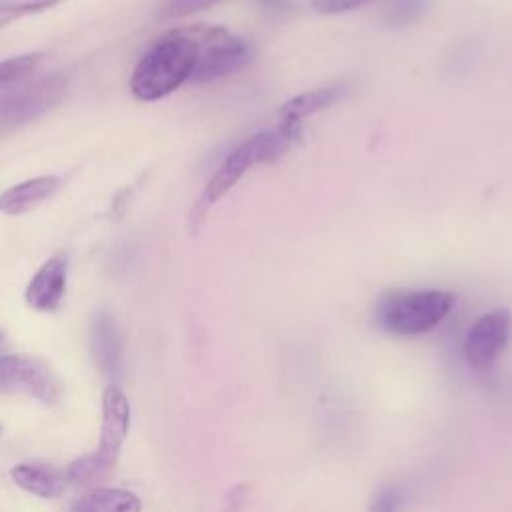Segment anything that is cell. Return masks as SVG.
<instances>
[{
  "instance_id": "cell-21",
  "label": "cell",
  "mask_w": 512,
  "mask_h": 512,
  "mask_svg": "<svg viewBox=\"0 0 512 512\" xmlns=\"http://www.w3.org/2000/svg\"><path fill=\"white\" fill-rule=\"evenodd\" d=\"M374 0H312V10L318 14H342L362 8Z\"/></svg>"
},
{
  "instance_id": "cell-13",
  "label": "cell",
  "mask_w": 512,
  "mask_h": 512,
  "mask_svg": "<svg viewBox=\"0 0 512 512\" xmlns=\"http://www.w3.org/2000/svg\"><path fill=\"white\" fill-rule=\"evenodd\" d=\"M10 476L22 490L40 498H56L66 490V474L48 464H18Z\"/></svg>"
},
{
  "instance_id": "cell-1",
  "label": "cell",
  "mask_w": 512,
  "mask_h": 512,
  "mask_svg": "<svg viewBox=\"0 0 512 512\" xmlns=\"http://www.w3.org/2000/svg\"><path fill=\"white\" fill-rule=\"evenodd\" d=\"M196 58V26L164 34L138 60L130 76L132 96L142 102H156L166 98L190 80Z\"/></svg>"
},
{
  "instance_id": "cell-14",
  "label": "cell",
  "mask_w": 512,
  "mask_h": 512,
  "mask_svg": "<svg viewBox=\"0 0 512 512\" xmlns=\"http://www.w3.org/2000/svg\"><path fill=\"white\" fill-rule=\"evenodd\" d=\"M136 494L120 488H98L80 496L70 512H140Z\"/></svg>"
},
{
  "instance_id": "cell-23",
  "label": "cell",
  "mask_w": 512,
  "mask_h": 512,
  "mask_svg": "<svg viewBox=\"0 0 512 512\" xmlns=\"http://www.w3.org/2000/svg\"><path fill=\"white\" fill-rule=\"evenodd\" d=\"M0 346H2V334H0Z\"/></svg>"
},
{
  "instance_id": "cell-18",
  "label": "cell",
  "mask_w": 512,
  "mask_h": 512,
  "mask_svg": "<svg viewBox=\"0 0 512 512\" xmlns=\"http://www.w3.org/2000/svg\"><path fill=\"white\" fill-rule=\"evenodd\" d=\"M404 502L406 488L400 482H390L374 492L368 504V512H400Z\"/></svg>"
},
{
  "instance_id": "cell-16",
  "label": "cell",
  "mask_w": 512,
  "mask_h": 512,
  "mask_svg": "<svg viewBox=\"0 0 512 512\" xmlns=\"http://www.w3.org/2000/svg\"><path fill=\"white\" fill-rule=\"evenodd\" d=\"M42 58H44V54L32 52V54H22V56L2 60L0 62V86L18 82V80L30 76L40 66Z\"/></svg>"
},
{
  "instance_id": "cell-2",
  "label": "cell",
  "mask_w": 512,
  "mask_h": 512,
  "mask_svg": "<svg viewBox=\"0 0 512 512\" xmlns=\"http://www.w3.org/2000/svg\"><path fill=\"white\" fill-rule=\"evenodd\" d=\"M298 134H300V126H290L280 122L278 126L258 132L246 138L242 144H238L222 160L216 172L210 176L208 184L204 186L198 198L196 214H204L212 204H216L222 196H226L252 166L276 162L298 138Z\"/></svg>"
},
{
  "instance_id": "cell-15",
  "label": "cell",
  "mask_w": 512,
  "mask_h": 512,
  "mask_svg": "<svg viewBox=\"0 0 512 512\" xmlns=\"http://www.w3.org/2000/svg\"><path fill=\"white\" fill-rule=\"evenodd\" d=\"M430 0H392L384 14V24L390 28H406L416 24L428 10Z\"/></svg>"
},
{
  "instance_id": "cell-12",
  "label": "cell",
  "mask_w": 512,
  "mask_h": 512,
  "mask_svg": "<svg viewBox=\"0 0 512 512\" xmlns=\"http://www.w3.org/2000/svg\"><path fill=\"white\" fill-rule=\"evenodd\" d=\"M60 188V178L56 176H36L22 180L0 194V212L8 216H18L30 212L32 208L46 202Z\"/></svg>"
},
{
  "instance_id": "cell-5",
  "label": "cell",
  "mask_w": 512,
  "mask_h": 512,
  "mask_svg": "<svg viewBox=\"0 0 512 512\" xmlns=\"http://www.w3.org/2000/svg\"><path fill=\"white\" fill-rule=\"evenodd\" d=\"M66 88V78L52 74L0 96V136L56 108L66 96Z\"/></svg>"
},
{
  "instance_id": "cell-3",
  "label": "cell",
  "mask_w": 512,
  "mask_h": 512,
  "mask_svg": "<svg viewBox=\"0 0 512 512\" xmlns=\"http://www.w3.org/2000/svg\"><path fill=\"white\" fill-rule=\"evenodd\" d=\"M454 300L448 290H392L380 296L376 322L394 336H420L450 314Z\"/></svg>"
},
{
  "instance_id": "cell-9",
  "label": "cell",
  "mask_w": 512,
  "mask_h": 512,
  "mask_svg": "<svg viewBox=\"0 0 512 512\" xmlns=\"http://www.w3.org/2000/svg\"><path fill=\"white\" fill-rule=\"evenodd\" d=\"M68 258L66 254L50 256L30 278L24 298L26 304L38 312H52L60 306L66 294Z\"/></svg>"
},
{
  "instance_id": "cell-22",
  "label": "cell",
  "mask_w": 512,
  "mask_h": 512,
  "mask_svg": "<svg viewBox=\"0 0 512 512\" xmlns=\"http://www.w3.org/2000/svg\"><path fill=\"white\" fill-rule=\"evenodd\" d=\"M256 2H258L260 8H264L268 12H280L288 4V0H256Z\"/></svg>"
},
{
  "instance_id": "cell-4",
  "label": "cell",
  "mask_w": 512,
  "mask_h": 512,
  "mask_svg": "<svg viewBox=\"0 0 512 512\" xmlns=\"http://www.w3.org/2000/svg\"><path fill=\"white\" fill-rule=\"evenodd\" d=\"M198 58L190 82H212L224 78L252 58V46L222 26H196Z\"/></svg>"
},
{
  "instance_id": "cell-11",
  "label": "cell",
  "mask_w": 512,
  "mask_h": 512,
  "mask_svg": "<svg viewBox=\"0 0 512 512\" xmlns=\"http://www.w3.org/2000/svg\"><path fill=\"white\" fill-rule=\"evenodd\" d=\"M348 90H350L348 82H332L328 86L302 92L280 106V110H278V114L282 118L280 122L290 124V126H300L304 118L330 108L340 98H344L348 94Z\"/></svg>"
},
{
  "instance_id": "cell-19",
  "label": "cell",
  "mask_w": 512,
  "mask_h": 512,
  "mask_svg": "<svg viewBox=\"0 0 512 512\" xmlns=\"http://www.w3.org/2000/svg\"><path fill=\"white\" fill-rule=\"evenodd\" d=\"M108 472V468L98 460L96 452L92 454H84L82 458L74 460L68 470H66V480L76 482V484H84L90 480H96L100 476H104Z\"/></svg>"
},
{
  "instance_id": "cell-7",
  "label": "cell",
  "mask_w": 512,
  "mask_h": 512,
  "mask_svg": "<svg viewBox=\"0 0 512 512\" xmlns=\"http://www.w3.org/2000/svg\"><path fill=\"white\" fill-rule=\"evenodd\" d=\"M512 332V316L508 310H492L482 314L466 332L464 358L470 368L486 372L504 350Z\"/></svg>"
},
{
  "instance_id": "cell-20",
  "label": "cell",
  "mask_w": 512,
  "mask_h": 512,
  "mask_svg": "<svg viewBox=\"0 0 512 512\" xmlns=\"http://www.w3.org/2000/svg\"><path fill=\"white\" fill-rule=\"evenodd\" d=\"M222 0H162L158 6V18L162 20H174L184 18L190 14H196L200 10H206Z\"/></svg>"
},
{
  "instance_id": "cell-8",
  "label": "cell",
  "mask_w": 512,
  "mask_h": 512,
  "mask_svg": "<svg viewBox=\"0 0 512 512\" xmlns=\"http://www.w3.org/2000/svg\"><path fill=\"white\" fill-rule=\"evenodd\" d=\"M130 428V402L126 394L110 384L102 394V432L98 444V460L110 470L120 454V448Z\"/></svg>"
},
{
  "instance_id": "cell-10",
  "label": "cell",
  "mask_w": 512,
  "mask_h": 512,
  "mask_svg": "<svg viewBox=\"0 0 512 512\" xmlns=\"http://www.w3.org/2000/svg\"><path fill=\"white\" fill-rule=\"evenodd\" d=\"M90 346L94 360L102 374L116 378L124 368V348L122 334L116 318L108 310H100L90 326Z\"/></svg>"
},
{
  "instance_id": "cell-6",
  "label": "cell",
  "mask_w": 512,
  "mask_h": 512,
  "mask_svg": "<svg viewBox=\"0 0 512 512\" xmlns=\"http://www.w3.org/2000/svg\"><path fill=\"white\" fill-rule=\"evenodd\" d=\"M0 390L30 394L44 404H56L62 396V384L54 370L26 354L0 356Z\"/></svg>"
},
{
  "instance_id": "cell-17",
  "label": "cell",
  "mask_w": 512,
  "mask_h": 512,
  "mask_svg": "<svg viewBox=\"0 0 512 512\" xmlns=\"http://www.w3.org/2000/svg\"><path fill=\"white\" fill-rule=\"evenodd\" d=\"M60 2L62 0H18V2H4V4H0V28H4L6 24H10L14 20L46 12V10L54 8Z\"/></svg>"
}]
</instances>
